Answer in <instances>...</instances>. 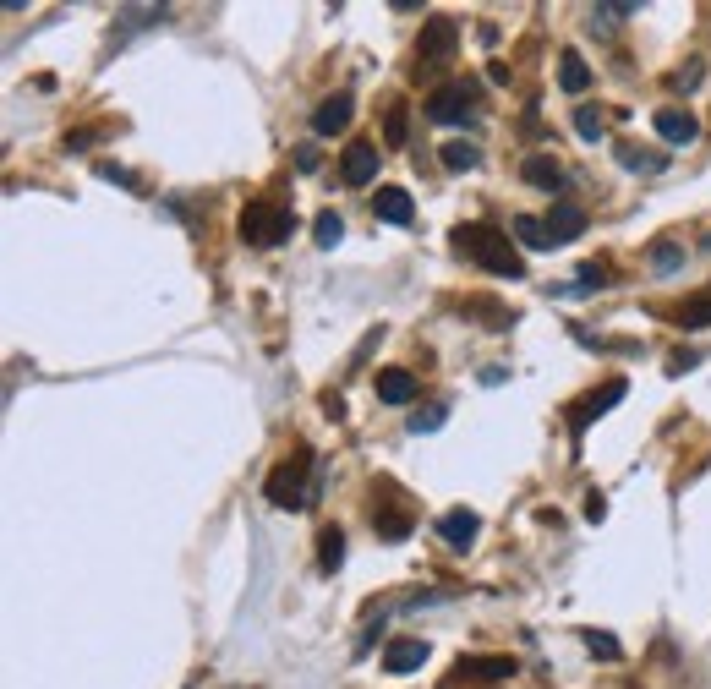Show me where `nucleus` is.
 Listing matches in <instances>:
<instances>
[{
    "label": "nucleus",
    "mask_w": 711,
    "mask_h": 689,
    "mask_svg": "<svg viewBox=\"0 0 711 689\" xmlns=\"http://www.w3.org/2000/svg\"><path fill=\"white\" fill-rule=\"evenodd\" d=\"M268 504L274 509H307L312 504V449H296L274 476H268Z\"/></svg>",
    "instance_id": "2"
},
{
    "label": "nucleus",
    "mask_w": 711,
    "mask_h": 689,
    "mask_svg": "<svg viewBox=\"0 0 711 689\" xmlns=\"http://www.w3.org/2000/svg\"><path fill=\"white\" fill-rule=\"evenodd\" d=\"M602 126H608V121H602V110H597V104H580V110H575V132L586 137V143H597V137H602Z\"/></svg>",
    "instance_id": "25"
},
{
    "label": "nucleus",
    "mask_w": 711,
    "mask_h": 689,
    "mask_svg": "<svg viewBox=\"0 0 711 689\" xmlns=\"http://www.w3.org/2000/svg\"><path fill=\"white\" fill-rule=\"evenodd\" d=\"M312 236H318V247H340V241H345V219L334 214V208H323V214L312 219Z\"/></svg>",
    "instance_id": "21"
},
{
    "label": "nucleus",
    "mask_w": 711,
    "mask_h": 689,
    "mask_svg": "<svg viewBox=\"0 0 711 689\" xmlns=\"http://www.w3.org/2000/svg\"><path fill=\"white\" fill-rule=\"evenodd\" d=\"M701 61H690V66H684V72H673V88H684V93H690V88H701Z\"/></svg>",
    "instance_id": "31"
},
{
    "label": "nucleus",
    "mask_w": 711,
    "mask_h": 689,
    "mask_svg": "<svg viewBox=\"0 0 711 689\" xmlns=\"http://www.w3.org/2000/svg\"><path fill=\"white\" fill-rule=\"evenodd\" d=\"M378 148L372 143H351L345 148V159H340V175H345V186H367L372 175H378Z\"/></svg>",
    "instance_id": "12"
},
{
    "label": "nucleus",
    "mask_w": 711,
    "mask_h": 689,
    "mask_svg": "<svg viewBox=\"0 0 711 689\" xmlns=\"http://www.w3.org/2000/svg\"><path fill=\"white\" fill-rule=\"evenodd\" d=\"M471 104H476V88L471 83H444V88H433L422 99V110H427V121L454 126V121H465V115H471Z\"/></svg>",
    "instance_id": "4"
},
{
    "label": "nucleus",
    "mask_w": 711,
    "mask_h": 689,
    "mask_svg": "<svg viewBox=\"0 0 711 689\" xmlns=\"http://www.w3.org/2000/svg\"><path fill=\"white\" fill-rule=\"evenodd\" d=\"M679 323H684V329H706V323H711V290H706V296H695L690 307L679 312Z\"/></svg>",
    "instance_id": "27"
},
{
    "label": "nucleus",
    "mask_w": 711,
    "mask_h": 689,
    "mask_svg": "<svg viewBox=\"0 0 711 689\" xmlns=\"http://www.w3.org/2000/svg\"><path fill=\"white\" fill-rule=\"evenodd\" d=\"M624 389H629L624 378H608V383H602V389H591L586 400H575V405H569V432H575V438H580V432H586L591 422H597V416H608L613 405L624 400Z\"/></svg>",
    "instance_id": "5"
},
{
    "label": "nucleus",
    "mask_w": 711,
    "mask_h": 689,
    "mask_svg": "<svg viewBox=\"0 0 711 689\" xmlns=\"http://www.w3.org/2000/svg\"><path fill=\"white\" fill-rule=\"evenodd\" d=\"M476 531H482V520H476L471 509H449V515L438 520V536H444L449 547H471Z\"/></svg>",
    "instance_id": "16"
},
{
    "label": "nucleus",
    "mask_w": 711,
    "mask_h": 689,
    "mask_svg": "<svg viewBox=\"0 0 711 689\" xmlns=\"http://www.w3.org/2000/svg\"><path fill=\"white\" fill-rule=\"evenodd\" d=\"M684 367H701V350H673V356H668V372H684Z\"/></svg>",
    "instance_id": "32"
},
{
    "label": "nucleus",
    "mask_w": 711,
    "mask_h": 689,
    "mask_svg": "<svg viewBox=\"0 0 711 689\" xmlns=\"http://www.w3.org/2000/svg\"><path fill=\"white\" fill-rule=\"evenodd\" d=\"M411 525H416L411 509H400V504H372V531H378L383 542H405V536H411Z\"/></svg>",
    "instance_id": "14"
},
{
    "label": "nucleus",
    "mask_w": 711,
    "mask_h": 689,
    "mask_svg": "<svg viewBox=\"0 0 711 689\" xmlns=\"http://www.w3.org/2000/svg\"><path fill=\"white\" fill-rule=\"evenodd\" d=\"M569 290H575V296H591V290H608V268H602V263H586V268L575 274V285H569Z\"/></svg>",
    "instance_id": "26"
},
{
    "label": "nucleus",
    "mask_w": 711,
    "mask_h": 689,
    "mask_svg": "<svg viewBox=\"0 0 711 689\" xmlns=\"http://www.w3.org/2000/svg\"><path fill=\"white\" fill-rule=\"evenodd\" d=\"M444 416H449L444 405H427V411L411 416V432H438V427H444Z\"/></svg>",
    "instance_id": "30"
},
{
    "label": "nucleus",
    "mask_w": 711,
    "mask_h": 689,
    "mask_svg": "<svg viewBox=\"0 0 711 689\" xmlns=\"http://www.w3.org/2000/svg\"><path fill=\"white\" fill-rule=\"evenodd\" d=\"M684 263V247H673V241H662V247H651V268L657 274H673V268Z\"/></svg>",
    "instance_id": "28"
},
{
    "label": "nucleus",
    "mask_w": 711,
    "mask_h": 689,
    "mask_svg": "<svg viewBox=\"0 0 711 689\" xmlns=\"http://www.w3.org/2000/svg\"><path fill=\"white\" fill-rule=\"evenodd\" d=\"M547 236H553V247H569V241H580V236H586V208L553 203V214H547Z\"/></svg>",
    "instance_id": "9"
},
{
    "label": "nucleus",
    "mask_w": 711,
    "mask_h": 689,
    "mask_svg": "<svg viewBox=\"0 0 711 689\" xmlns=\"http://www.w3.org/2000/svg\"><path fill=\"white\" fill-rule=\"evenodd\" d=\"M586 651H591V657H602V662H619L624 657L619 640H613L608 629H586Z\"/></svg>",
    "instance_id": "24"
},
{
    "label": "nucleus",
    "mask_w": 711,
    "mask_h": 689,
    "mask_svg": "<svg viewBox=\"0 0 711 689\" xmlns=\"http://www.w3.org/2000/svg\"><path fill=\"white\" fill-rule=\"evenodd\" d=\"M372 214H378L383 225H411L416 203H411V192H405V186H378V197H372Z\"/></svg>",
    "instance_id": "11"
},
{
    "label": "nucleus",
    "mask_w": 711,
    "mask_h": 689,
    "mask_svg": "<svg viewBox=\"0 0 711 689\" xmlns=\"http://www.w3.org/2000/svg\"><path fill=\"white\" fill-rule=\"evenodd\" d=\"M482 165V148L476 143H449L444 148V170H476Z\"/></svg>",
    "instance_id": "23"
},
{
    "label": "nucleus",
    "mask_w": 711,
    "mask_h": 689,
    "mask_svg": "<svg viewBox=\"0 0 711 689\" xmlns=\"http://www.w3.org/2000/svg\"><path fill=\"white\" fill-rule=\"evenodd\" d=\"M296 165L301 170H318V148H296Z\"/></svg>",
    "instance_id": "35"
},
{
    "label": "nucleus",
    "mask_w": 711,
    "mask_h": 689,
    "mask_svg": "<svg viewBox=\"0 0 711 689\" xmlns=\"http://www.w3.org/2000/svg\"><path fill=\"white\" fill-rule=\"evenodd\" d=\"M378 400L383 405H411L416 400V372H405V367L378 372Z\"/></svg>",
    "instance_id": "15"
},
{
    "label": "nucleus",
    "mask_w": 711,
    "mask_h": 689,
    "mask_svg": "<svg viewBox=\"0 0 711 689\" xmlns=\"http://www.w3.org/2000/svg\"><path fill=\"white\" fill-rule=\"evenodd\" d=\"M520 175H526L531 186H542V192H558V186H564V165H558L553 154H531L526 165H520Z\"/></svg>",
    "instance_id": "17"
},
{
    "label": "nucleus",
    "mask_w": 711,
    "mask_h": 689,
    "mask_svg": "<svg viewBox=\"0 0 711 689\" xmlns=\"http://www.w3.org/2000/svg\"><path fill=\"white\" fill-rule=\"evenodd\" d=\"M290 230H296V214H285L274 203H247V214H241V241L247 247H279Z\"/></svg>",
    "instance_id": "3"
},
{
    "label": "nucleus",
    "mask_w": 711,
    "mask_h": 689,
    "mask_svg": "<svg viewBox=\"0 0 711 689\" xmlns=\"http://www.w3.org/2000/svg\"><path fill=\"white\" fill-rule=\"evenodd\" d=\"M651 126H657L662 143H679V148L701 137V121H695L690 110H657V115H651Z\"/></svg>",
    "instance_id": "10"
},
{
    "label": "nucleus",
    "mask_w": 711,
    "mask_h": 689,
    "mask_svg": "<svg viewBox=\"0 0 711 689\" xmlns=\"http://www.w3.org/2000/svg\"><path fill=\"white\" fill-rule=\"evenodd\" d=\"M515 236L526 241L531 252H547V247H553V236H547V219H531V214L515 219Z\"/></svg>",
    "instance_id": "20"
},
{
    "label": "nucleus",
    "mask_w": 711,
    "mask_h": 689,
    "mask_svg": "<svg viewBox=\"0 0 711 689\" xmlns=\"http://www.w3.org/2000/svg\"><path fill=\"white\" fill-rule=\"evenodd\" d=\"M454 44H460V22H454V17H433V22H422V39H416V61H422V66L449 61Z\"/></svg>",
    "instance_id": "6"
},
{
    "label": "nucleus",
    "mask_w": 711,
    "mask_h": 689,
    "mask_svg": "<svg viewBox=\"0 0 711 689\" xmlns=\"http://www.w3.org/2000/svg\"><path fill=\"white\" fill-rule=\"evenodd\" d=\"M706 252H711V236H706Z\"/></svg>",
    "instance_id": "36"
},
{
    "label": "nucleus",
    "mask_w": 711,
    "mask_h": 689,
    "mask_svg": "<svg viewBox=\"0 0 711 689\" xmlns=\"http://www.w3.org/2000/svg\"><path fill=\"white\" fill-rule=\"evenodd\" d=\"M619 165L624 170H662V165H668V154H657V148H619Z\"/></svg>",
    "instance_id": "22"
},
{
    "label": "nucleus",
    "mask_w": 711,
    "mask_h": 689,
    "mask_svg": "<svg viewBox=\"0 0 711 689\" xmlns=\"http://www.w3.org/2000/svg\"><path fill=\"white\" fill-rule=\"evenodd\" d=\"M515 679V657H460L449 668V684H498Z\"/></svg>",
    "instance_id": "7"
},
{
    "label": "nucleus",
    "mask_w": 711,
    "mask_h": 689,
    "mask_svg": "<svg viewBox=\"0 0 711 689\" xmlns=\"http://www.w3.org/2000/svg\"><path fill=\"white\" fill-rule=\"evenodd\" d=\"M389 143H405V110H389Z\"/></svg>",
    "instance_id": "34"
},
{
    "label": "nucleus",
    "mask_w": 711,
    "mask_h": 689,
    "mask_svg": "<svg viewBox=\"0 0 711 689\" xmlns=\"http://www.w3.org/2000/svg\"><path fill=\"white\" fill-rule=\"evenodd\" d=\"M422 662H427V640H416V635H400V640L383 646V668L389 673H411V668H422Z\"/></svg>",
    "instance_id": "13"
},
{
    "label": "nucleus",
    "mask_w": 711,
    "mask_h": 689,
    "mask_svg": "<svg viewBox=\"0 0 711 689\" xmlns=\"http://www.w3.org/2000/svg\"><path fill=\"white\" fill-rule=\"evenodd\" d=\"M558 83H564V93H586L591 88V66L580 61L575 50H564L558 55Z\"/></svg>",
    "instance_id": "18"
},
{
    "label": "nucleus",
    "mask_w": 711,
    "mask_h": 689,
    "mask_svg": "<svg viewBox=\"0 0 711 689\" xmlns=\"http://www.w3.org/2000/svg\"><path fill=\"white\" fill-rule=\"evenodd\" d=\"M629 11H635L629 0H624V6H591V28L608 33V28H619V17H629Z\"/></svg>",
    "instance_id": "29"
},
{
    "label": "nucleus",
    "mask_w": 711,
    "mask_h": 689,
    "mask_svg": "<svg viewBox=\"0 0 711 689\" xmlns=\"http://www.w3.org/2000/svg\"><path fill=\"white\" fill-rule=\"evenodd\" d=\"M318 564H323V575H334V569L345 564V531L340 525H329V531L318 536Z\"/></svg>",
    "instance_id": "19"
},
{
    "label": "nucleus",
    "mask_w": 711,
    "mask_h": 689,
    "mask_svg": "<svg viewBox=\"0 0 711 689\" xmlns=\"http://www.w3.org/2000/svg\"><path fill=\"white\" fill-rule=\"evenodd\" d=\"M454 252L471 258V263H482L487 274H498V279H526L520 252L509 247V236H498L493 225H454Z\"/></svg>",
    "instance_id": "1"
},
{
    "label": "nucleus",
    "mask_w": 711,
    "mask_h": 689,
    "mask_svg": "<svg viewBox=\"0 0 711 689\" xmlns=\"http://www.w3.org/2000/svg\"><path fill=\"white\" fill-rule=\"evenodd\" d=\"M602 515H608V498H602V493H591V498H586V520L597 525Z\"/></svg>",
    "instance_id": "33"
},
{
    "label": "nucleus",
    "mask_w": 711,
    "mask_h": 689,
    "mask_svg": "<svg viewBox=\"0 0 711 689\" xmlns=\"http://www.w3.org/2000/svg\"><path fill=\"white\" fill-rule=\"evenodd\" d=\"M351 115H356V99H351V93H329V99L312 110V132H318V137H334V132H345V126H351Z\"/></svg>",
    "instance_id": "8"
}]
</instances>
